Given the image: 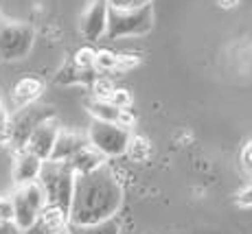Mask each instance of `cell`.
I'll list each match as a JSON object with an SVG mask.
<instances>
[{"mask_svg": "<svg viewBox=\"0 0 252 234\" xmlns=\"http://www.w3.org/2000/svg\"><path fill=\"white\" fill-rule=\"evenodd\" d=\"M123 202V186L108 164L84 175H75V188L68 208L70 223H92L114 217Z\"/></svg>", "mask_w": 252, "mask_h": 234, "instance_id": "obj_1", "label": "cell"}, {"mask_svg": "<svg viewBox=\"0 0 252 234\" xmlns=\"http://www.w3.org/2000/svg\"><path fill=\"white\" fill-rule=\"evenodd\" d=\"M42 191H44L46 204L57 206L68 212L72 188H75V171L66 160H44L37 175Z\"/></svg>", "mask_w": 252, "mask_h": 234, "instance_id": "obj_2", "label": "cell"}, {"mask_svg": "<svg viewBox=\"0 0 252 234\" xmlns=\"http://www.w3.org/2000/svg\"><path fill=\"white\" fill-rule=\"evenodd\" d=\"M55 116V110L51 105H40V103H31V105H24L18 107L16 114L7 116V123L2 127V140L7 147H11L13 151H20L27 145L29 136L31 131L42 123V120L51 118Z\"/></svg>", "mask_w": 252, "mask_h": 234, "instance_id": "obj_3", "label": "cell"}, {"mask_svg": "<svg viewBox=\"0 0 252 234\" xmlns=\"http://www.w3.org/2000/svg\"><path fill=\"white\" fill-rule=\"evenodd\" d=\"M154 29V7L152 2L134 9H114L108 7V27L105 37L119 40V37L147 35Z\"/></svg>", "mask_w": 252, "mask_h": 234, "instance_id": "obj_4", "label": "cell"}, {"mask_svg": "<svg viewBox=\"0 0 252 234\" xmlns=\"http://www.w3.org/2000/svg\"><path fill=\"white\" fill-rule=\"evenodd\" d=\"M35 42V31L31 24L20 20H0V59L20 61L29 57Z\"/></svg>", "mask_w": 252, "mask_h": 234, "instance_id": "obj_5", "label": "cell"}, {"mask_svg": "<svg viewBox=\"0 0 252 234\" xmlns=\"http://www.w3.org/2000/svg\"><path fill=\"white\" fill-rule=\"evenodd\" d=\"M129 136L132 131L119 123H108V120H92L88 129V143L90 147H94L99 153H103L105 158H116L123 155L127 149Z\"/></svg>", "mask_w": 252, "mask_h": 234, "instance_id": "obj_6", "label": "cell"}, {"mask_svg": "<svg viewBox=\"0 0 252 234\" xmlns=\"http://www.w3.org/2000/svg\"><path fill=\"white\" fill-rule=\"evenodd\" d=\"M13 202V223H16L20 230H27L35 217L40 214V210L46 206V197L42 191L40 182H29L16 186V191L11 195Z\"/></svg>", "mask_w": 252, "mask_h": 234, "instance_id": "obj_7", "label": "cell"}, {"mask_svg": "<svg viewBox=\"0 0 252 234\" xmlns=\"http://www.w3.org/2000/svg\"><path fill=\"white\" fill-rule=\"evenodd\" d=\"M60 129L62 127H60L57 116H51V118L42 120V123L31 131V136H29L24 149L31 151V153H35L40 160H48V155H51V151H53V145H55L57 131Z\"/></svg>", "mask_w": 252, "mask_h": 234, "instance_id": "obj_8", "label": "cell"}, {"mask_svg": "<svg viewBox=\"0 0 252 234\" xmlns=\"http://www.w3.org/2000/svg\"><path fill=\"white\" fill-rule=\"evenodd\" d=\"M66 226H68V212L46 204L35 217V221L27 230H22V234H62L66 232Z\"/></svg>", "mask_w": 252, "mask_h": 234, "instance_id": "obj_9", "label": "cell"}, {"mask_svg": "<svg viewBox=\"0 0 252 234\" xmlns=\"http://www.w3.org/2000/svg\"><path fill=\"white\" fill-rule=\"evenodd\" d=\"M108 27V0H92L81 16V33L86 40L96 42L105 35Z\"/></svg>", "mask_w": 252, "mask_h": 234, "instance_id": "obj_10", "label": "cell"}, {"mask_svg": "<svg viewBox=\"0 0 252 234\" xmlns=\"http://www.w3.org/2000/svg\"><path fill=\"white\" fill-rule=\"evenodd\" d=\"M42 162L35 153L27 149H20L16 151V158H13V184L20 186V184H29V182H35L37 175H40V169H42Z\"/></svg>", "mask_w": 252, "mask_h": 234, "instance_id": "obj_11", "label": "cell"}, {"mask_svg": "<svg viewBox=\"0 0 252 234\" xmlns=\"http://www.w3.org/2000/svg\"><path fill=\"white\" fill-rule=\"evenodd\" d=\"M86 145H88V138H86V136H81L79 131L62 127L57 131L55 145H53V151H51V155H48V160H70L72 155H75L79 149H84Z\"/></svg>", "mask_w": 252, "mask_h": 234, "instance_id": "obj_12", "label": "cell"}, {"mask_svg": "<svg viewBox=\"0 0 252 234\" xmlns=\"http://www.w3.org/2000/svg\"><path fill=\"white\" fill-rule=\"evenodd\" d=\"M42 92H44V81L40 79V77H22L20 81H18L16 86H13V103L16 107H24V105H31V103H37L42 96Z\"/></svg>", "mask_w": 252, "mask_h": 234, "instance_id": "obj_13", "label": "cell"}, {"mask_svg": "<svg viewBox=\"0 0 252 234\" xmlns=\"http://www.w3.org/2000/svg\"><path fill=\"white\" fill-rule=\"evenodd\" d=\"M105 160L108 158H105L103 153H99L94 147H90V143H88L84 149H79L70 160H66V162L70 164L75 175H84V173H90V171L99 169L101 164H105Z\"/></svg>", "mask_w": 252, "mask_h": 234, "instance_id": "obj_14", "label": "cell"}, {"mask_svg": "<svg viewBox=\"0 0 252 234\" xmlns=\"http://www.w3.org/2000/svg\"><path fill=\"white\" fill-rule=\"evenodd\" d=\"M68 234H121V223L119 219L108 217L101 219V221H92V223H70L66 226Z\"/></svg>", "mask_w": 252, "mask_h": 234, "instance_id": "obj_15", "label": "cell"}, {"mask_svg": "<svg viewBox=\"0 0 252 234\" xmlns=\"http://www.w3.org/2000/svg\"><path fill=\"white\" fill-rule=\"evenodd\" d=\"M96 79V68H79L70 61L68 66H64L60 72L55 75L57 84L72 86V84H92Z\"/></svg>", "mask_w": 252, "mask_h": 234, "instance_id": "obj_16", "label": "cell"}, {"mask_svg": "<svg viewBox=\"0 0 252 234\" xmlns=\"http://www.w3.org/2000/svg\"><path fill=\"white\" fill-rule=\"evenodd\" d=\"M88 107V112L92 114V118L94 120H108V123H121V114H123V110L121 107H116L114 103H110V101H103V99H92L86 103Z\"/></svg>", "mask_w": 252, "mask_h": 234, "instance_id": "obj_17", "label": "cell"}, {"mask_svg": "<svg viewBox=\"0 0 252 234\" xmlns=\"http://www.w3.org/2000/svg\"><path fill=\"white\" fill-rule=\"evenodd\" d=\"M125 153H127L134 162H145V160L152 158V143H149L145 136L132 134V136H129V143H127Z\"/></svg>", "mask_w": 252, "mask_h": 234, "instance_id": "obj_18", "label": "cell"}, {"mask_svg": "<svg viewBox=\"0 0 252 234\" xmlns=\"http://www.w3.org/2000/svg\"><path fill=\"white\" fill-rule=\"evenodd\" d=\"M116 61H119V55H116V53L108 51V48H101V51H96L94 68L96 70H103V72H114Z\"/></svg>", "mask_w": 252, "mask_h": 234, "instance_id": "obj_19", "label": "cell"}, {"mask_svg": "<svg viewBox=\"0 0 252 234\" xmlns=\"http://www.w3.org/2000/svg\"><path fill=\"white\" fill-rule=\"evenodd\" d=\"M94 57H96V51L92 46H81L79 51L75 53L72 57V64L79 66V68H94Z\"/></svg>", "mask_w": 252, "mask_h": 234, "instance_id": "obj_20", "label": "cell"}, {"mask_svg": "<svg viewBox=\"0 0 252 234\" xmlns=\"http://www.w3.org/2000/svg\"><path fill=\"white\" fill-rule=\"evenodd\" d=\"M114 88H116V86H114L110 79H103V77H96V79L92 81V96H94V99H103V101H108Z\"/></svg>", "mask_w": 252, "mask_h": 234, "instance_id": "obj_21", "label": "cell"}, {"mask_svg": "<svg viewBox=\"0 0 252 234\" xmlns=\"http://www.w3.org/2000/svg\"><path fill=\"white\" fill-rule=\"evenodd\" d=\"M108 101L114 103L116 107H121V110H129V107H132V94H129L125 88H114Z\"/></svg>", "mask_w": 252, "mask_h": 234, "instance_id": "obj_22", "label": "cell"}, {"mask_svg": "<svg viewBox=\"0 0 252 234\" xmlns=\"http://www.w3.org/2000/svg\"><path fill=\"white\" fill-rule=\"evenodd\" d=\"M140 64V59L136 55H119V61H116V72H127L132 68H136Z\"/></svg>", "mask_w": 252, "mask_h": 234, "instance_id": "obj_23", "label": "cell"}, {"mask_svg": "<svg viewBox=\"0 0 252 234\" xmlns=\"http://www.w3.org/2000/svg\"><path fill=\"white\" fill-rule=\"evenodd\" d=\"M152 0H108V7L114 9H134V7H143V4H149Z\"/></svg>", "mask_w": 252, "mask_h": 234, "instance_id": "obj_24", "label": "cell"}, {"mask_svg": "<svg viewBox=\"0 0 252 234\" xmlns=\"http://www.w3.org/2000/svg\"><path fill=\"white\" fill-rule=\"evenodd\" d=\"M0 221H13V202H11V197H0Z\"/></svg>", "mask_w": 252, "mask_h": 234, "instance_id": "obj_25", "label": "cell"}, {"mask_svg": "<svg viewBox=\"0 0 252 234\" xmlns=\"http://www.w3.org/2000/svg\"><path fill=\"white\" fill-rule=\"evenodd\" d=\"M241 167L248 175H252V140H248L241 149Z\"/></svg>", "mask_w": 252, "mask_h": 234, "instance_id": "obj_26", "label": "cell"}, {"mask_svg": "<svg viewBox=\"0 0 252 234\" xmlns=\"http://www.w3.org/2000/svg\"><path fill=\"white\" fill-rule=\"evenodd\" d=\"M237 206H241V208H250L252 206V184L250 186H246L244 191H239L237 193Z\"/></svg>", "mask_w": 252, "mask_h": 234, "instance_id": "obj_27", "label": "cell"}, {"mask_svg": "<svg viewBox=\"0 0 252 234\" xmlns=\"http://www.w3.org/2000/svg\"><path fill=\"white\" fill-rule=\"evenodd\" d=\"M0 234H22V230L13 221H0Z\"/></svg>", "mask_w": 252, "mask_h": 234, "instance_id": "obj_28", "label": "cell"}, {"mask_svg": "<svg viewBox=\"0 0 252 234\" xmlns=\"http://www.w3.org/2000/svg\"><path fill=\"white\" fill-rule=\"evenodd\" d=\"M7 110H4V103H2V99H0V131H2L4 127V123H7Z\"/></svg>", "mask_w": 252, "mask_h": 234, "instance_id": "obj_29", "label": "cell"}, {"mask_svg": "<svg viewBox=\"0 0 252 234\" xmlns=\"http://www.w3.org/2000/svg\"><path fill=\"white\" fill-rule=\"evenodd\" d=\"M217 4H220L221 9H232L239 4V0H217Z\"/></svg>", "mask_w": 252, "mask_h": 234, "instance_id": "obj_30", "label": "cell"}, {"mask_svg": "<svg viewBox=\"0 0 252 234\" xmlns=\"http://www.w3.org/2000/svg\"><path fill=\"white\" fill-rule=\"evenodd\" d=\"M4 147V140H2V134H0V149Z\"/></svg>", "mask_w": 252, "mask_h": 234, "instance_id": "obj_31", "label": "cell"}, {"mask_svg": "<svg viewBox=\"0 0 252 234\" xmlns=\"http://www.w3.org/2000/svg\"><path fill=\"white\" fill-rule=\"evenodd\" d=\"M62 234H68V232H62Z\"/></svg>", "mask_w": 252, "mask_h": 234, "instance_id": "obj_32", "label": "cell"}]
</instances>
